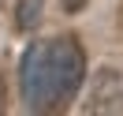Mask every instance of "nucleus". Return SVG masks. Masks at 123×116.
<instances>
[{
    "label": "nucleus",
    "mask_w": 123,
    "mask_h": 116,
    "mask_svg": "<svg viewBox=\"0 0 123 116\" xmlns=\"http://www.w3.org/2000/svg\"><path fill=\"white\" fill-rule=\"evenodd\" d=\"M82 79H86V53L78 38H71V34L34 41L19 64L23 105L37 116L63 112L82 90Z\"/></svg>",
    "instance_id": "nucleus-1"
},
{
    "label": "nucleus",
    "mask_w": 123,
    "mask_h": 116,
    "mask_svg": "<svg viewBox=\"0 0 123 116\" xmlns=\"http://www.w3.org/2000/svg\"><path fill=\"white\" fill-rule=\"evenodd\" d=\"M34 11H37V0H26V8H19V23L30 26L34 23Z\"/></svg>",
    "instance_id": "nucleus-2"
},
{
    "label": "nucleus",
    "mask_w": 123,
    "mask_h": 116,
    "mask_svg": "<svg viewBox=\"0 0 123 116\" xmlns=\"http://www.w3.org/2000/svg\"><path fill=\"white\" fill-rule=\"evenodd\" d=\"M86 4H90V0H60V8H63V11H71V15H75V11H82Z\"/></svg>",
    "instance_id": "nucleus-3"
}]
</instances>
